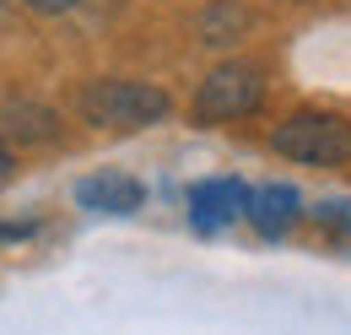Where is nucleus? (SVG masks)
<instances>
[{
    "label": "nucleus",
    "mask_w": 351,
    "mask_h": 335,
    "mask_svg": "<svg viewBox=\"0 0 351 335\" xmlns=\"http://www.w3.org/2000/svg\"><path fill=\"white\" fill-rule=\"evenodd\" d=\"M11 178V152H5V141H0V184Z\"/></svg>",
    "instance_id": "9b49d317"
},
{
    "label": "nucleus",
    "mask_w": 351,
    "mask_h": 335,
    "mask_svg": "<svg viewBox=\"0 0 351 335\" xmlns=\"http://www.w3.org/2000/svg\"><path fill=\"white\" fill-rule=\"evenodd\" d=\"M270 146L292 163H308V168H346L351 163V125L341 114H292L287 125H276Z\"/></svg>",
    "instance_id": "f03ea898"
},
{
    "label": "nucleus",
    "mask_w": 351,
    "mask_h": 335,
    "mask_svg": "<svg viewBox=\"0 0 351 335\" xmlns=\"http://www.w3.org/2000/svg\"><path fill=\"white\" fill-rule=\"evenodd\" d=\"M33 11H44V16H60V11H71V5H82V0H27Z\"/></svg>",
    "instance_id": "1a4fd4ad"
},
{
    "label": "nucleus",
    "mask_w": 351,
    "mask_h": 335,
    "mask_svg": "<svg viewBox=\"0 0 351 335\" xmlns=\"http://www.w3.org/2000/svg\"><path fill=\"white\" fill-rule=\"evenodd\" d=\"M319 227H330V233H351V200H319Z\"/></svg>",
    "instance_id": "6e6552de"
},
{
    "label": "nucleus",
    "mask_w": 351,
    "mask_h": 335,
    "mask_svg": "<svg viewBox=\"0 0 351 335\" xmlns=\"http://www.w3.org/2000/svg\"><path fill=\"white\" fill-rule=\"evenodd\" d=\"M33 222H0V238H27Z\"/></svg>",
    "instance_id": "9d476101"
},
{
    "label": "nucleus",
    "mask_w": 351,
    "mask_h": 335,
    "mask_svg": "<svg viewBox=\"0 0 351 335\" xmlns=\"http://www.w3.org/2000/svg\"><path fill=\"white\" fill-rule=\"evenodd\" d=\"M54 114H49L44 103H5V114H0V130L5 135H16L22 146H44V141H54Z\"/></svg>",
    "instance_id": "0eeeda50"
},
{
    "label": "nucleus",
    "mask_w": 351,
    "mask_h": 335,
    "mask_svg": "<svg viewBox=\"0 0 351 335\" xmlns=\"http://www.w3.org/2000/svg\"><path fill=\"white\" fill-rule=\"evenodd\" d=\"M249 222L260 227L265 238H281L292 222H298V189L292 184H265L249 195Z\"/></svg>",
    "instance_id": "423d86ee"
},
{
    "label": "nucleus",
    "mask_w": 351,
    "mask_h": 335,
    "mask_svg": "<svg viewBox=\"0 0 351 335\" xmlns=\"http://www.w3.org/2000/svg\"><path fill=\"white\" fill-rule=\"evenodd\" d=\"M76 200H82V211H97V216H130V211H141L146 189L135 184L130 173L103 168V173H92V178L76 184Z\"/></svg>",
    "instance_id": "39448f33"
},
{
    "label": "nucleus",
    "mask_w": 351,
    "mask_h": 335,
    "mask_svg": "<svg viewBox=\"0 0 351 335\" xmlns=\"http://www.w3.org/2000/svg\"><path fill=\"white\" fill-rule=\"evenodd\" d=\"M249 195H254V189H243L238 178H206V184L189 189V222H195L200 233H221L227 222L249 216Z\"/></svg>",
    "instance_id": "20e7f679"
},
{
    "label": "nucleus",
    "mask_w": 351,
    "mask_h": 335,
    "mask_svg": "<svg viewBox=\"0 0 351 335\" xmlns=\"http://www.w3.org/2000/svg\"><path fill=\"white\" fill-rule=\"evenodd\" d=\"M260 103H265V71L232 60V65H217V71L200 82V92H195V119L232 125V119H249Z\"/></svg>",
    "instance_id": "7ed1b4c3"
},
{
    "label": "nucleus",
    "mask_w": 351,
    "mask_h": 335,
    "mask_svg": "<svg viewBox=\"0 0 351 335\" xmlns=\"http://www.w3.org/2000/svg\"><path fill=\"white\" fill-rule=\"evenodd\" d=\"M82 114L97 130H146L168 114V92L152 86V82H119V76H108V82H92L82 92Z\"/></svg>",
    "instance_id": "f257e3e1"
}]
</instances>
